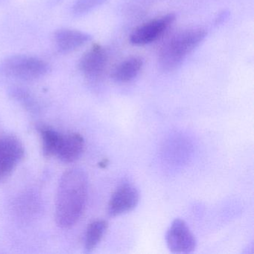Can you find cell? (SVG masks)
I'll return each instance as SVG.
<instances>
[{
  "instance_id": "obj_9",
  "label": "cell",
  "mask_w": 254,
  "mask_h": 254,
  "mask_svg": "<svg viewBox=\"0 0 254 254\" xmlns=\"http://www.w3.org/2000/svg\"><path fill=\"white\" fill-rule=\"evenodd\" d=\"M55 43L60 51L70 53L91 41L90 34L70 29H60L54 34Z\"/></svg>"
},
{
  "instance_id": "obj_14",
  "label": "cell",
  "mask_w": 254,
  "mask_h": 254,
  "mask_svg": "<svg viewBox=\"0 0 254 254\" xmlns=\"http://www.w3.org/2000/svg\"><path fill=\"white\" fill-rule=\"evenodd\" d=\"M107 2L108 0H76L72 6V14L81 17Z\"/></svg>"
},
{
  "instance_id": "obj_6",
  "label": "cell",
  "mask_w": 254,
  "mask_h": 254,
  "mask_svg": "<svg viewBox=\"0 0 254 254\" xmlns=\"http://www.w3.org/2000/svg\"><path fill=\"white\" fill-rule=\"evenodd\" d=\"M168 248L174 254H189L196 248L197 242L185 221L176 219L166 234Z\"/></svg>"
},
{
  "instance_id": "obj_13",
  "label": "cell",
  "mask_w": 254,
  "mask_h": 254,
  "mask_svg": "<svg viewBox=\"0 0 254 254\" xmlns=\"http://www.w3.org/2000/svg\"><path fill=\"white\" fill-rule=\"evenodd\" d=\"M43 142V152L47 157L57 155L63 135L53 129L44 127L41 130Z\"/></svg>"
},
{
  "instance_id": "obj_12",
  "label": "cell",
  "mask_w": 254,
  "mask_h": 254,
  "mask_svg": "<svg viewBox=\"0 0 254 254\" xmlns=\"http://www.w3.org/2000/svg\"><path fill=\"white\" fill-rule=\"evenodd\" d=\"M108 228L105 220H96L89 224L85 235V248L88 252L93 251L100 243Z\"/></svg>"
},
{
  "instance_id": "obj_8",
  "label": "cell",
  "mask_w": 254,
  "mask_h": 254,
  "mask_svg": "<svg viewBox=\"0 0 254 254\" xmlns=\"http://www.w3.org/2000/svg\"><path fill=\"white\" fill-rule=\"evenodd\" d=\"M108 53L100 44H95L87 50L78 64L80 70L88 77L96 78L100 76L106 67Z\"/></svg>"
},
{
  "instance_id": "obj_2",
  "label": "cell",
  "mask_w": 254,
  "mask_h": 254,
  "mask_svg": "<svg viewBox=\"0 0 254 254\" xmlns=\"http://www.w3.org/2000/svg\"><path fill=\"white\" fill-rule=\"evenodd\" d=\"M206 32L201 28L178 32L164 43L158 54L160 67L166 72L175 70L206 38Z\"/></svg>"
},
{
  "instance_id": "obj_11",
  "label": "cell",
  "mask_w": 254,
  "mask_h": 254,
  "mask_svg": "<svg viewBox=\"0 0 254 254\" xmlns=\"http://www.w3.org/2000/svg\"><path fill=\"white\" fill-rule=\"evenodd\" d=\"M143 66V60L138 56L128 58L119 64L111 72L114 81L120 83H127L137 76Z\"/></svg>"
},
{
  "instance_id": "obj_4",
  "label": "cell",
  "mask_w": 254,
  "mask_h": 254,
  "mask_svg": "<svg viewBox=\"0 0 254 254\" xmlns=\"http://www.w3.org/2000/svg\"><path fill=\"white\" fill-rule=\"evenodd\" d=\"M175 18V14L170 13L143 23L132 32L130 43L133 45L144 46L154 42L170 27Z\"/></svg>"
},
{
  "instance_id": "obj_5",
  "label": "cell",
  "mask_w": 254,
  "mask_h": 254,
  "mask_svg": "<svg viewBox=\"0 0 254 254\" xmlns=\"http://www.w3.org/2000/svg\"><path fill=\"white\" fill-rule=\"evenodd\" d=\"M24 154V148L17 138L12 136L0 138V182L11 175Z\"/></svg>"
},
{
  "instance_id": "obj_3",
  "label": "cell",
  "mask_w": 254,
  "mask_h": 254,
  "mask_svg": "<svg viewBox=\"0 0 254 254\" xmlns=\"http://www.w3.org/2000/svg\"><path fill=\"white\" fill-rule=\"evenodd\" d=\"M1 70L11 78L32 80L45 75L48 72L49 66L39 58L17 55L4 60L1 64Z\"/></svg>"
},
{
  "instance_id": "obj_1",
  "label": "cell",
  "mask_w": 254,
  "mask_h": 254,
  "mask_svg": "<svg viewBox=\"0 0 254 254\" xmlns=\"http://www.w3.org/2000/svg\"><path fill=\"white\" fill-rule=\"evenodd\" d=\"M88 194L87 175L79 169L66 171L62 176L56 202V220L62 228H70L81 218Z\"/></svg>"
},
{
  "instance_id": "obj_10",
  "label": "cell",
  "mask_w": 254,
  "mask_h": 254,
  "mask_svg": "<svg viewBox=\"0 0 254 254\" xmlns=\"http://www.w3.org/2000/svg\"><path fill=\"white\" fill-rule=\"evenodd\" d=\"M84 148V139L78 133H69L62 136L57 157L64 163H73L78 160Z\"/></svg>"
},
{
  "instance_id": "obj_7",
  "label": "cell",
  "mask_w": 254,
  "mask_h": 254,
  "mask_svg": "<svg viewBox=\"0 0 254 254\" xmlns=\"http://www.w3.org/2000/svg\"><path fill=\"white\" fill-rule=\"evenodd\" d=\"M139 194L134 187L123 184L117 189L108 203V214L116 217L133 210L139 203Z\"/></svg>"
}]
</instances>
